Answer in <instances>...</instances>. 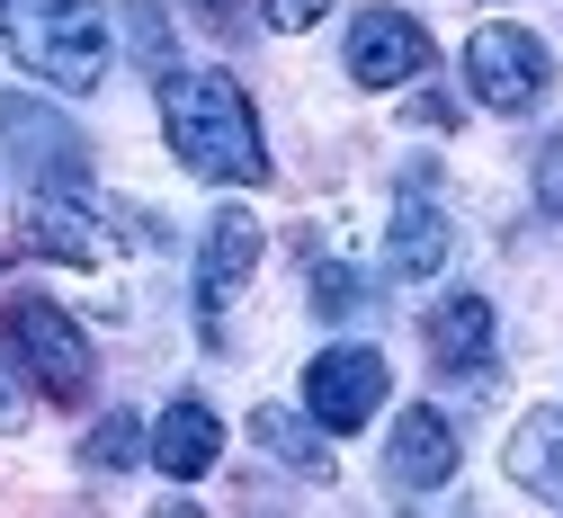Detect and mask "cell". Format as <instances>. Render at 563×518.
I'll use <instances>...</instances> for the list:
<instances>
[{
    "mask_svg": "<svg viewBox=\"0 0 563 518\" xmlns=\"http://www.w3.org/2000/svg\"><path fill=\"white\" fill-rule=\"evenodd\" d=\"M162 134L216 188H260L268 179V143H260V117H251L233 71H170L162 81Z\"/></svg>",
    "mask_w": 563,
    "mask_h": 518,
    "instance_id": "obj_1",
    "label": "cell"
},
{
    "mask_svg": "<svg viewBox=\"0 0 563 518\" xmlns=\"http://www.w3.org/2000/svg\"><path fill=\"white\" fill-rule=\"evenodd\" d=\"M0 45L73 99H90L108 81V10L99 0H0Z\"/></svg>",
    "mask_w": 563,
    "mask_h": 518,
    "instance_id": "obj_2",
    "label": "cell"
},
{
    "mask_svg": "<svg viewBox=\"0 0 563 518\" xmlns=\"http://www.w3.org/2000/svg\"><path fill=\"white\" fill-rule=\"evenodd\" d=\"M0 331H10V349L27 357L36 394H54V403H90V340H81V322L63 313V305H45V295H10Z\"/></svg>",
    "mask_w": 563,
    "mask_h": 518,
    "instance_id": "obj_3",
    "label": "cell"
},
{
    "mask_svg": "<svg viewBox=\"0 0 563 518\" xmlns=\"http://www.w3.org/2000/svg\"><path fill=\"white\" fill-rule=\"evenodd\" d=\"M0 143H10V162L36 179V197H90V143L63 125L54 108L36 99H0Z\"/></svg>",
    "mask_w": 563,
    "mask_h": 518,
    "instance_id": "obj_4",
    "label": "cell"
},
{
    "mask_svg": "<svg viewBox=\"0 0 563 518\" xmlns=\"http://www.w3.org/2000/svg\"><path fill=\"white\" fill-rule=\"evenodd\" d=\"M465 81H474V99H483V108L528 117V108L545 99V81H554L545 36H528V27H510V19L474 27V45H465Z\"/></svg>",
    "mask_w": 563,
    "mask_h": 518,
    "instance_id": "obj_5",
    "label": "cell"
},
{
    "mask_svg": "<svg viewBox=\"0 0 563 518\" xmlns=\"http://www.w3.org/2000/svg\"><path fill=\"white\" fill-rule=\"evenodd\" d=\"M430 27H420L411 10H394V0H367L358 19H349V81L358 90H394V81H420L430 71Z\"/></svg>",
    "mask_w": 563,
    "mask_h": 518,
    "instance_id": "obj_6",
    "label": "cell"
},
{
    "mask_svg": "<svg viewBox=\"0 0 563 518\" xmlns=\"http://www.w3.org/2000/svg\"><path fill=\"white\" fill-rule=\"evenodd\" d=\"M385 349H358V340H349V349H322L313 366H305V411L340 438V429H367L376 420V403H385Z\"/></svg>",
    "mask_w": 563,
    "mask_h": 518,
    "instance_id": "obj_7",
    "label": "cell"
},
{
    "mask_svg": "<svg viewBox=\"0 0 563 518\" xmlns=\"http://www.w3.org/2000/svg\"><path fill=\"white\" fill-rule=\"evenodd\" d=\"M251 268H260V224L242 206H224L216 224H206V260H197V313H206V340L224 349V305L251 286Z\"/></svg>",
    "mask_w": 563,
    "mask_h": 518,
    "instance_id": "obj_8",
    "label": "cell"
},
{
    "mask_svg": "<svg viewBox=\"0 0 563 518\" xmlns=\"http://www.w3.org/2000/svg\"><path fill=\"white\" fill-rule=\"evenodd\" d=\"M448 474H456V429H448V411H394L385 483H394V492H439Z\"/></svg>",
    "mask_w": 563,
    "mask_h": 518,
    "instance_id": "obj_9",
    "label": "cell"
},
{
    "mask_svg": "<svg viewBox=\"0 0 563 518\" xmlns=\"http://www.w3.org/2000/svg\"><path fill=\"white\" fill-rule=\"evenodd\" d=\"M448 251H456V224L439 214V197L430 188H402L394 197V233H385V268L394 277H439Z\"/></svg>",
    "mask_w": 563,
    "mask_h": 518,
    "instance_id": "obj_10",
    "label": "cell"
},
{
    "mask_svg": "<svg viewBox=\"0 0 563 518\" xmlns=\"http://www.w3.org/2000/svg\"><path fill=\"white\" fill-rule=\"evenodd\" d=\"M216 456H224V420L206 411L197 394H179V403L153 420V474L197 483V474H216Z\"/></svg>",
    "mask_w": 563,
    "mask_h": 518,
    "instance_id": "obj_11",
    "label": "cell"
},
{
    "mask_svg": "<svg viewBox=\"0 0 563 518\" xmlns=\"http://www.w3.org/2000/svg\"><path fill=\"white\" fill-rule=\"evenodd\" d=\"M420 340H430V357L448 366V376L492 385V305H483V295H448V305L420 322Z\"/></svg>",
    "mask_w": 563,
    "mask_h": 518,
    "instance_id": "obj_12",
    "label": "cell"
},
{
    "mask_svg": "<svg viewBox=\"0 0 563 518\" xmlns=\"http://www.w3.org/2000/svg\"><path fill=\"white\" fill-rule=\"evenodd\" d=\"M251 448H268L287 474H305V483H331V429L322 420H296L287 403H260L251 411Z\"/></svg>",
    "mask_w": 563,
    "mask_h": 518,
    "instance_id": "obj_13",
    "label": "cell"
},
{
    "mask_svg": "<svg viewBox=\"0 0 563 518\" xmlns=\"http://www.w3.org/2000/svg\"><path fill=\"white\" fill-rule=\"evenodd\" d=\"M27 242H36L45 260H73V268H90V260L108 251L90 197H27Z\"/></svg>",
    "mask_w": 563,
    "mask_h": 518,
    "instance_id": "obj_14",
    "label": "cell"
},
{
    "mask_svg": "<svg viewBox=\"0 0 563 518\" xmlns=\"http://www.w3.org/2000/svg\"><path fill=\"white\" fill-rule=\"evenodd\" d=\"M510 483L563 509V411H537L510 429Z\"/></svg>",
    "mask_w": 563,
    "mask_h": 518,
    "instance_id": "obj_15",
    "label": "cell"
},
{
    "mask_svg": "<svg viewBox=\"0 0 563 518\" xmlns=\"http://www.w3.org/2000/svg\"><path fill=\"white\" fill-rule=\"evenodd\" d=\"M117 19H125L134 63H144L153 81H170V71H179V54H170V19H162V0H117Z\"/></svg>",
    "mask_w": 563,
    "mask_h": 518,
    "instance_id": "obj_16",
    "label": "cell"
},
{
    "mask_svg": "<svg viewBox=\"0 0 563 518\" xmlns=\"http://www.w3.org/2000/svg\"><path fill=\"white\" fill-rule=\"evenodd\" d=\"M81 465H90V474H134V465H144V420H134V411H108V420L81 438Z\"/></svg>",
    "mask_w": 563,
    "mask_h": 518,
    "instance_id": "obj_17",
    "label": "cell"
},
{
    "mask_svg": "<svg viewBox=\"0 0 563 518\" xmlns=\"http://www.w3.org/2000/svg\"><path fill=\"white\" fill-rule=\"evenodd\" d=\"M313 305H322V313H358V305H367V286L349 277L340 260H313Z\"/></svg>",
    "mask_w": 563,
    "mask_h": 518,
    "instance_id": "obj_18",
    "label": "cell"
},
{
    "mask_svg": "<svg viewBox=\"0 0 563 518\" xmlns=\"http://www.w3.org/2000/svg\"><path fill=\"white\" fill-rule=\"evenodd\" d=\"M322 10H331V0H260V19H268L277 36H305V27L322 19Z\"/></svg>",
    "mask_w": 563,
    "mask_h": 518,
    "instance_id": "obj_19",
    "label": "cell"
},
{
    "mask_svg": "<svg viewBox=\"0 0 563 518\" xmlns=\"http://www.w3.org/2000/svg\"><path fill=\"white\" fill-rule=\"evenodd\" d=\"M537 197H545V206L563 214V134L545 143V153H537Z\"/></svg>",
    "mask_w": 563,
    "mask_h": 518,
    "instance_id": "obj_20",
    "label": "cell"
},
{
    "mask_svg": "<svg viewBox=\"0 0 563 518\" xmlns=\"http://www.w3.org/2000/svg\"><path fill=\"white\" fill-rule=\"evenodd\" d=\"M402 117H411V125H456V99H448V90H420Z\"/></svg>",
    "mask_w": 563,
    "mask_h": 518,
    "instance_id": "obj_21",
    "label": "cell"
},
{
    "mask_svg": "<svg viewBox=\"0 0 563 518\" xmlns=\"http://www.w3.org/2000/svg\"><path fill=\"white\" fill-rule=\"evenodd\" d=\"M197 19L206 36H242V0H197Z\"/></svg>",
    "mask_w": 563,
    "mask_h": 518,
    "instance_id": "obj_22",
    "label": "cell"
},
{
    "mask_svg": "<svg viewBox=\"0 0 563 518\" xmlns=\"http://www.w3.org/2000/svg\"><path fill=\"white\" fill-rule=\"evenodd\" d=\"M10 429H27V403L10 394V376H0V438H10Z\"/></svg>",
    "mask_w": 563,
    "mask_h": 518,
    "instance_id": "obj_23",
    "label": "cell"
}]
</instances>
